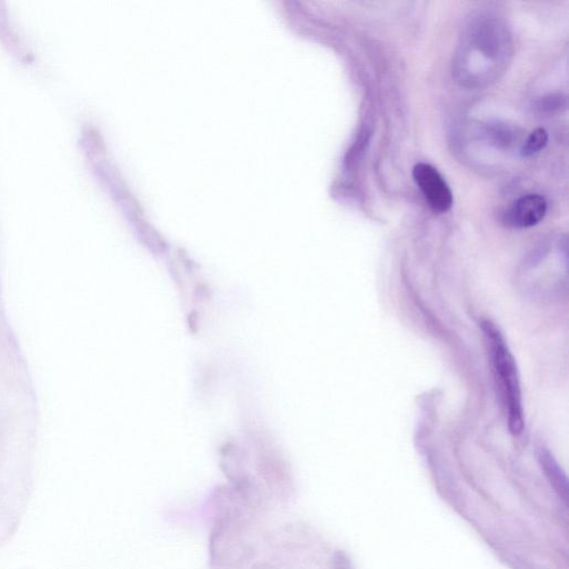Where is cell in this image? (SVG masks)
<instances>
[{
    "instance_id": "obj_7",
    "label": "cell",
    "mask_w": 569,
    "mask_h": 569,
    "mask_svg": "<svg viewBox=\"0 0 569 569\" xmlns=\"http://www.w3.org/2000/svg\"><path fill=\"white\" fill-rule=\"evenodd\" d=\"M561 98L557 97H549V98H545L544 101L542 102L541 105H539V107H542L543 109H548V111H551V109H555L559 106H561Z\"/></svg>"
},
{
    "instance_id": "obj_4",
    "label": "cell",
    "mask_w": 569,
    "mask_h": 569,
    "mask_svg": "<svg viewBox=\"0 0 569 569\" xmlns=\"http://www.w3.org/2000/svg\"><path fill=\"white\" fill-rule=\"evenodd\" d=\"M538 457L549 483L552 484L558 496L567 503L569 491L568 479L562 467L559 466L554 456L549 453L547 449L542 448L541 451H539Z\"/></svg>"
},
{
    "instance_id": "obj_2",
    "label": "cell",
    "mask_w": 569,
    "mask_h": 569,
    "mask_svg": "<svg viewBox=\"0 0 569 569\" xmlns=\"http://www.w3.org/2000/svg\"><path fill=\"white\" fill-rule=\"evenodd\" d=\"M413 177L427 203L437 213H446L453 207L454 199L444 177L435 167L419 163L413 169Z\"/></svg>"
},
{
    "instance_id": "obj_6",
    "label": "cell",
    "mask_w": 569,
    "mask_h": 569,
    "mask_svg": "<svg viewBox=\"0 0 569 569\" xmlns=\"http://www.w3.org/2000/svg\"><path fill=\"white\" fill-rule=\"evenodd\" d=\"M334 569H353L351 562L343 552H337L334 557Z\"/></svg>"
},
{
    "instance_id": "obj_5",
    "label": "cell",
    "mask_w": 569,
    "mask_h": 569,
    "mask_svg": "<svg viewBox=\"0 0 569 569\" xmlns=\"http://www.w3.org/2000/svg\"><path fill=\"white\" fill-rule=\"evenodd\" d=\"M548 143V134L544 128H537L528 136L523 147L522 155L524 157H531L543 151Z\"/></svg>"
},
{
    "instance_id": "obj_3",
    "label": "cell",
    "mask_w": 569,
    "mask_h": 569,
    "mask_svg": "<svg viewBox=\"0 0 569 569\" xmlns=\"http://www.w3.org/2000/svg\"><path fill=\"white\" fill-rule=\"evenodd\" d=\"M547 213L546 199L541 195H526L512 205L504 215V223L509 227L528 228L543 221Z\"/></svg>"
},
{
    "instance_id": "obj_1",
    "label": "cell",
    "mask_w": 569,
    "mask_h": 569,
    "mask_svg": "<svg viewBox=\"0 0 569 569\" xmlns=\"http://www.w3.org/2000/svg\"><path fill=\"white\" fill-rule=\"evenodd\" d=\"M489 355L492 358L495 378L508 417L509 431L519 435L524 429V409L521 382L515 359L499 329L489 321L482 323Z\"/></svg>"
}]
</instances>
